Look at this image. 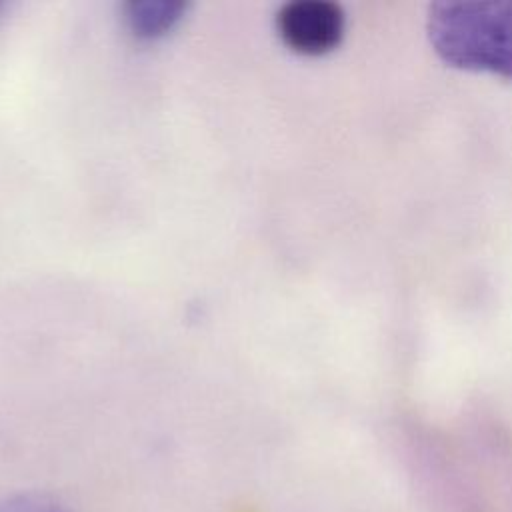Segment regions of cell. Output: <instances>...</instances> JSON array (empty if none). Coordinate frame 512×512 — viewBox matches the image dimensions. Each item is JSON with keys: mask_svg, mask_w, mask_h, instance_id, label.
Masks as SVG:
<instances>
[{"mask_svg": "<svg viewBox=\"0 0 512 512\" xmlns=\"http://www.w3.org/2000/svg\"><path fill=\"white\" fill-rule=\"evenodd\" d=\"M430 40L454 66L512 78V2H444L428 16Z\"/></svg>", "mask_w": 512, "mask_h": 512, "instance_id": "1", "label": "cell"}, {"mask_svg": "<svg viewBox=\"0 0 512 512\" xmlns=\"http://www.w3.org/2000/svg\"><path fill=\"white\" fill-rule=\"evenodd\" d=\"M282 40L302 54L332 50L344 32V14L328 0H294L278 12Z\"/></svg>", "mask_w": 512, "mask_h": 512, "instance_id": "2", "label": "cell"}, {"mask_svg": "<svg viewBox=\"0 0 512 512\" xmlns=\"http://www.w3.org/2000/svg\"><path fill=\"white\" fill-rule=\"evenodd\" d=\"M184 14L182 2L172 0H144L128 6L126 18L136 36L156 38L170 32Z\"/></svg>", "mask_w": 512, "mask_h": 512, "instance_id": "3", "label": "cell"}, {"mask_svg": "<svg viewBox=\"0 0 512 512\" xmlns=\"http://www.w3.org/2000/svg\"><path fill=\"white\" fill-rule=\"evenodd\" d=\"M0 512H72L64 502L42 492H20L0 500Z\"/></svg>", "mask_w": 512, "mask_h": 512, "instance_id": "4", "label": "cell"}]
</instances>
